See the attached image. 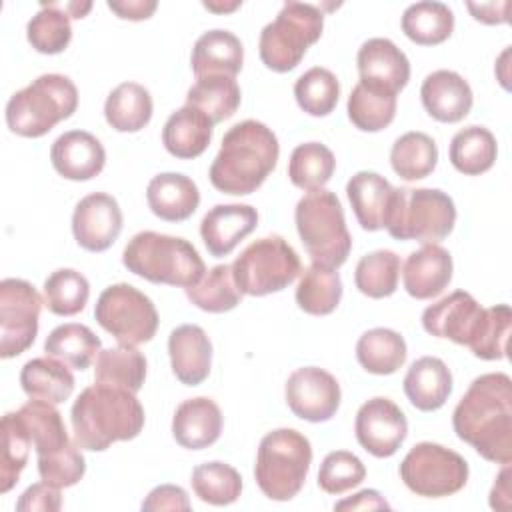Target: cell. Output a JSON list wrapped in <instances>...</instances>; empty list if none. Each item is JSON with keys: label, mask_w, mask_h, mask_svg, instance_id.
Returning <instances> with one entry per match:
<instances>
[{"label": "cell", "mask_w": 512, "mask_h": 512, "mask_svg": "<svg viewBox=\"0 0 512 512\" xmlns=\"http://www.w3.org/2000/svg\"><path fill=\"white\" fill-rule=\"evenodd\" d=\"M452 426L460 440L496 464L512 460V380L504 372L472 380L454 408Z\"/></svg>", "instance_id": "obj_1"}, {"label": "cell", "mask_w": 512, "mask_h": 512, "mask_svg": "<svg viewBox=\"0 0 512 512\" xmlns=\"http://www.w3.org/2000/svg\"><path fill=\"white\" fill-rule=\"evenodd\" d=\"M70 420L76 446L102 452L114 442L132 440L142 432L144 408L134 392L96 382L74 400Z\"/></svg>", "instance_id": "obj_2"}, {"label": "cell", "mask_w": 512, "mask_h": 512, "mask_svg": "<svg viewBox=\"0 0 512 512\" xmlns=\"http://www.w3.org/2000/svg\"><path fill=\"white\" fill-rule=\"evenodd\" d=\"M280 144L276 134L258 120H244L228 128L210 166V182L232 196L252 194L276 168Z\"/></svg>", "instance_id": "obj_3"}, {"label": "cell", "mask_w": 512, "mask_h": 512, "mask_svg": "<svg viewBox=\"0 0 512 512\" xmlns=\"http://www.w3.org/2000/svg\"><path fill=\"white\" fill-rule=\"evenodd\" d=\"M122 264L152 284L180 288L194 286L206 274L204 260L188 240L152 230L138 232L128 240Z\"/></svg>", "instance_id": "obj_4"}, {"label": "cell", "mask_w": 512, "mask_h": 512, "mask_svg": "<svg viewBox=\"0 0 512 512\" xmlns=\"http://www.w3.org/2000/svg\"><path fill=\"white\" fill-rule=\"evenodd\" d=\"M78 108V90L64 74H42L14 92L6 104L8 128L24 138H40Z\"/></svg>", "instance_id": "obj_5"}, {"label": "cell", "mask_w": 512, "mask_h": 512, "mask_svg": "<svg viewBox=\"0 0 512 512\" xmlns=\"http://www.w3.org/2000/svg\"><path fill=\"white\" fill-rule=\"evenodd\" d=\"M298 236L312 258V264L338 270L352 248L344 210L330 190H314L302 196L294 210Z\"/></svg>", "instance_id": "obj_6"}, {"label": "cell", "mask_w": 512, "mask_h": 512, "mask_svg": "<svg viewBox=\"0 0 512 512\" xmlns=\"http://www.w3.org/2000/svg\"><path fill=\"white\" fill-rule=\"evenodd\" d=\"M310 464V440L294 428H278L260 440L254 478L264 496L286 502L302 490Z\"/></svg>", "instance_id": "obj_7"}, {"label": "cell", "mask_w": 512, "mask_h": 512, "mask_svg": "<svg viewBox=\"0 0 512 512\" xmlns=\"http://www.w3.org/2000/svg\"><path fill=\"white\" fill-rule=\"evenodd\" d=\"M456 224L454 200L438 188H394L386 230L396 240L438 244Z\"/></svg>", "instance_id": "obj_8"}, {"label": "cell", "mask_w": 512, "mask_h": 512, "mask_svg": "<svg viewBox=\"0 0 512 512\" xmlns=\"http://www.w3.org/2000/svg\"><path fill=\"white\" fill-rule=\"evenodd\" d=\"M324 12L306 2H284L278 16L260 32V60L272 72H290L322 36Z\"/></svg>", "instance_id": "obj_9"}, {"label": "cell", "mask_w": 512, "mask_h": 512, "mask_svg": "<svg viewBox=\"0 0 512 512\" xmlns=\"http://www.w3.org/2000/svg\"><path fill=\"white\" fill-rule=\"evenodd\" d=\"M298 252L278 234L250 242L232 264L236 286L248 296L284 290L300 274Z\"/></svg>", "instance_id": "obj_10"}, {"label": "cell", "mask_w": 512, "mask_h": 512, "mask_svg": "<svg viewBox=\"0 0 512 512\" xmlns=\"http://www.w3.org/2000/svg\"><path fill=\"white\" fill-rule=\"evenodd\" d=\"M96 322L114 336L120 346H138L158 330L154 302L132 284L118 282L102 290L94 308Z\"/></svg>", "instance_id": "obj_11"}, {"label": "cell", "mask_w": 512, "mask_h": 512, "mask_svg": "<svg viewBox=\"0 0 512 512\" xmlns=\"http://www.w3.org/2000/svg\"><path fill=\"white\" fill-rule=\"evenodd\" d=\"M468 462L454 450L418 442L400 462V478L410 492L424 498H442L460 492L468 482Z\"/></svg>", "instance_id": "obj_12"}, {"label": "cell", "mask_w": 512, "mask_h": 512, "mask_svg": "<svg viewBox=\"0 0 512 512\" xmlns=\"http://www.w3.org/2000/svg\"><path fill=\"white\" fill-rule=\"evenodd\" d=\"M42 298L38 290L20 278L0 282V356L14 358L26 352L38 334Z\"/></svg>", "instance_id": "obj_13"}, {"label": "cell", "mask_w": 512, "mask_h": 512, "mask_svg": "<svg viewBox=\"0 0 512 512\" xmlns=\"http://www.w3.org/2000/svg\"><path fill=\"white\" fill-rule=\"evenodd\" d=\"M284 396L294 416L308 422H326L336 414L342 392L330 372L318 366H304L288 376Z\"/></svg>", "instance_id": "obj_14"}, {"label": "cell", "mask_w": 512, "mask_h": 512, "mask_svg": "<svg viewBox=\"0 0 512 512\" xmlns=\"http://www.w3.org/2000/svg\"><path fill=\"white\" fill-rule=\"evenodd\" d=\"M354 432L358 444L376 458H388L398 452L408 436V420L390 398L376 396L356 412Z\"/></svg>", "instance_id": "obj_15"}, {"label": "cell", "mask_w": 512, "mask_h": 512, "mask_svg": "<svg viewBox=\"0 0 512 512\" xmlns=\"http://www.w3.org/2000/svg\"><path fill=\"white\" fill-rule=\"evenodd\" d=\"M122 232V210L114 196L94 192L84 196L72 214V234L88 252L108 250Z\"/></svg>", "instance_id": "obj_16"}, {"label": "cell", "mask_w": 512, "mask_h": 512, "mask_svg": "<svg viewBox=\"0 0 512 512\" xmlns=\"http://www.w3.org/2000/svg\"><path fill=\"white\" fill-rule=\"evenodd\" d=\"M482 314L484 308L472 294L456 290L422 312V326L436 338H448L460 346H468Z\"/></svg>", "instance_id": "obj_17"}, {"label": "cell", "mask_w": 512, "mask_h": 512, "mask_svg": "<svg viewBox=\"0 0 512 512\" xmlns=\"http://www.w3.org/2000/svg\"><path fill=\"white\" fill-rule=\"evenodd\" d=\"M360 82L390 94H398L410 80L406 54L388 38L366 40L356 56Z\"/></svg>", "instance_id": "obj_18"}, {"label": "cell", "mask_w": 512, "mask_h": 512, "mask_svg": "<svg viewBox=\"0 0 512 512\" xmlns=\"http://www.w3.org/2000/svg\"><path fill=\"white\" fill-rule=\"evenodd\" d=\"M50 160L54 170L66 180L84 182L102 172L106 150L94 134L86 130H68L54 140Z\"/></svg>", "instance_id": "obj_19"}, {"label": "cell", "mask_w": 512, "mask_h": 512, "mask_svg": "<svg viewBox=\"0 0 512 512\" xmlns=\"http://www.w3.org/2000/svg\"><path fill=\"white\" fill-rule=\"evenodd\" d=\"M258 224V212L250 204H216L200 222V236L216 258L228 256Z\"/></svg>", "instance_id": "obj_20"}, {"label": "cell", "mask_w": 512, "mask_h": 512, "mask_svg": "<svg viewBox=\"0 0 512 512\" xmlns=\"http://www.w3.org/2000/svg\"><path fill=\"white\" fill-rule=\"evenodd\" d=\"M452 256L440 244H424L412 252L402 266L404 290L416 300H430L442 294L452 280Z\"/></svg>", "instance_id": "obj_21"}, {"label": "cell", "mask_w": 512, "mask_h": 512, "mask_svg": "<svg viewBox=\"0 0 512 512\" xmlns=\"http://www.w3.org/2000/svg\"><path fill=\"white\" fill-rule=\"evenodd\" d=\"M424 110L438 122L456 124L472 108L474 96L470 84L454 70H434L420 86Z\"/></svg>", "instance_id": "obj_22"}, {"label": "cell", "mask_w": 512, "mask_h": 512, "mask_svg": "<svg viewBox=\"0 0 512 512\" xmlns=\"http://www.w3.org/2000/svg\"><path fill=\"white\" fill-rule=\"evenodd\" d=\"M168 354L174 376L186 386L202 384L212 366V342L204 328L182 324L168 336Z\"/></svg>", "instance_id": "obj_23"}, {"label": "cell", "mask_w": 512, "mask_h": 512, "mask_svg": "<svg viewBox=\"0 0 512 512\" xmlns=\"http://www.w3.org/2000/svg\"><path fill=\"white\" fill-rule=\"evenodd\" d=\"M222 422V412L212 398H188L174 412L172 436L182 448L202 450L220 438Z\"/></svg>", "instance_id": "obj_24"}, {"label": "cell", "mask_w": 512, "mask_h": 512, "mask_svg": "<svg viewBox=\"0 0 512 512\" xmlns=\"http://www.w3.org/2000/svg\"><path fill=\"white\" fill-rule=\"evenodd\" d=\"M146 202L160 220L182 222L196 212L200 192L192 178L180 172H162L148 182Z\"/></svg>", "instance_id": "obj_25"}, {"label": "cell", "mask_w": 512, "mask_h": 512, "mask_svg": "<svg viewBox=\"0 0 512 512\" xmlns=\"http://www.w3.org/2000/svg\"><path fill=\"white\" fill-rule=\"evenodd\" d=\"M402 384L414 408L434 412L442 408L452 394V372L440 358L422 356L410 364Z\"/></svg>", "instance_id": "obj_26"}, {"label": "cell", "mask_w": 512, "mask_h": 512, "mask_svg": "<svg viewBox=\"0 0 512 512\" xmlns=\"http://www.w3.org/2000/svg\"><path fill=\"white\" fill-rule=\"evenodd\" d=\"M346 194L364 230L376 232L386 226L394 186L384 176L370 170L356 172L346 184Z\"/></svg>", "instance_id": "obj_27"}, {"label": "cell", "mask_w": 512, "mask_h": 512, "mask_svg": "<svg viewBox=\"0 0 512 512\" xmlns=\"http://www.w3.org/2000/svg\"><path fill=\"white\" fill-rule=\"evenodd\" d=\"M214 122L194 106H182L172 112L162 128L164 148L180 160L200 156L212 140Z\"/></svg>", "instance_id": "obj_28"}, {"label": "cell", "mask_w": 512, "mask_h": 512, "mask_svg": "<svg viewBox=\"0 0 512 512\" xmlns=\"http://www.w3.org/2000/svg\"><path fill=\"white\" fill-rule=\"evenodd\" d=\"M244 46L240 38L228 30H208L204 32L192 48L190 64L196 78L210 74L236 76L242 70Z\"/></svg>", "instance_id": "obj_29"}, {"label": "cell", "mask_w": 512, "mask_h": 512, "mask_svg": "<svg viewBox=\"0 0 512 512\" xmlns=\"http://www.w3.org/2000/svg\"><path fill=\"white\" fill-rule=\"evenodd\" d=\"M20 386L34 400L62 404L74 392V376L64 362L52 356H42L32 358L22 366Z\"/></svg>", "instance_id": "obj_30"}, {"label": "cell", "mask_w": 512, "mask_h": 512, "mask_svg": "<svg viewBox=\"0 0 512 512\" xmlns=\"http://www.w3.org/2000/svg\"><path fill=\"white\" fill-rule=\"evenodd\" d=\"M152 96L138 82L118 84L106 98L104 116L116 132H138L152 118Z\"/></svg>", "instance_id": "obj_31"}, {"label": "cell", "mask_w": 512, "mask_h": 512, "mask_svg": "<svg viewBox=\"0 0 512 512\" xmlns=\"http://www.w3.org/2000/svg\"><path fill=\"white\" fill-rule=\"evenodd\" d=\"M448 156L458 172L466 176H478L494 166L498 144L488 128L466 126L454 134Z\"/></svg>", "instance_id": "obj_32"}, {"label": "cell", "mask_w": 512, "mask_h": 512, "mask_svg": "<svg viewBox=\"0 0 512 512\" xmlns=\"http://www.w3.org/2000/svg\"><path fill=\"white\" fill-rule=\"evenodd\" d=\"M406 342L390 328L366 330L356 342V358L360 366L378 376L394 374L406 362Z\"/></svg>", "instance_id": "obj_33"}, {"label": "cell", "mask_w": 512, "mask_h": 512, "mask_svg": "<svg viewBox=\"0 0 512 512\" xmlns=\"http://www.w3.org/2000/svg\"><path fill=\"white\" fill-rule=\"evenodd\" d=\"M240 86L232 76L210 74L196 78L186 94V104L202 110L214 124L228 120L240 106Z\"/></svg>", "instance_id": "obj_34"}, {"label": "cell", "mask_w": 512, "mask_h": 512, "mask_svg": "<svg viewBox=\"0 0 512 512\" xmlns=\"http://www.w3.org/2000/svg\"><path fill=\"white\" fill-rule=\"evenodd\" d=\"M100 346V338L88 326L68 322L56 326L48 334L44 342V352L46 356H52L74 370H86L98 356Z\"/></svg>", "instance_id": "obj_35"}, {"label": "cell", "mask_w": 512, "mask_h": 512, "mask_svg": "<svg viewBox=\"0 0 512 512\" xmlns=\"http://www.w3.org/2000/svg\"><path fill=\"white\" fill-rule=\"evenodd\" d=\"M18 416L30 434L36 456L56 452L70 444L66 424L62 414L56 410V404L30 398L18 410Z\"/></svg>", "instance_id": "obj_36"}, {"label": "cell", "mask_w": 512, "mask_h": 512, "mask_svg": "<svg viewBox=\"0 0 512 512\" xmlns=\"http://www.w3.org/2000/svg\"><path fill=\"white\" fill-rule=\"evenodd\" d=\"M454 12L444 2H416L402 14V32L420 46H436L450 38Z\"/></svg>", "instance_id": "obj_37"}, {"label": "cell", "mask_w": 512, "mask_h": 512, "mask_svg": "<svg viewBox=\"0 0 512 512\" xmlns=\"http://www.w3.org/2000/svg\"><path fill=\"white\" fill-rule=\"evenodd\" d=\"M94 380L138 392L146 380V358L136 346L100 350L94 366Z\"/></svg>", "instance_id": "obj_38"}, {"label": "cell", "mask_w": 512, "mask_h": 512, "mask_svg": "<svg viewBox=\"0 0 512 512\" xmlns=\"http://www.w3.org/2000/svg\"><path fill=\"white\" fill-rule=\"evenodd\" d=\"M342 298L340 274L318 264L308 266L296 286V304L312 316H326L336 310Z\"/></svg>", "instance_id": "obj_39"}, {"label": "cell", "mask_w": 512, "mask_h": 512, "mask_svg": "<svg viewBox=\"0 0 512 512\" xmlns=\"http://www.w3.org/2000/svg\"><path fill=\"white\" fill-rule=\"evenodd\" d=\"M188 300L210 314H222L236 308L242 300V292L236 286L230 264H218L210 268L194 286L184 288Z\"/></svg>", "instance_id": "obj_40"}, {"label": "cell", "mask_w": 512, "mask_h": 512, "mask_svg": "<svg viewBox=\"0 0 512 512\" xmlns=\"http://www.w3.org/2000/svg\"><path fill=\"white\" fill-rule=\"evenodd\" d=\"M348 118L362 132H380L396 116V94L358 82L348 96Z\"/></svg>", "instance_id": "obj_41"}, {"label": "cell", "mask_w": 512, "mask_h": 512, "mask_svg": "<svg viewBox=\"0 0 512 512\" xmlns=\"http://www.w3.org/2000/svg\"><path fill=\"white\" fill-rule=\"evenodd\" d=\"M438 162V146L424 132H406L392 144V170L404 180H422L434 172Z\"/></svg>", "instance_id": "obj_42"}, {"label": "cell", "mask_w": 512, "mask_h": 512, "mask_svg": "<svg viewBox=\"0 0 512 512\" xmlns=\"http://www.w3.org/2000/svg\"><path fill=\"white\" fill-rule=\"evenodd\" d=\"M334 168L336 158L328 146L320 142H304L290 154L288 178L296 188L314 192L330 182Z\"/></svg>", "instance_id": "obj_43"}, {"label": "cell", "mask_w": 512, "mask_h": 512, "mask_svg": "<svg viewBox=\"0 0 512 512\" xmlns=\"http://www.w3.org/2000/svg\"><path fill=\"white\" fill-rule=\"evenodd\" d=\"M30 46L40 54H60L72 40L70 14L60 2H42L40 10L26 26Z\"/></svg>", "instance_id": "obj_44"}, {"label": "cell", "mask_w": 512, "mask_h": 512, "mask_svg": "<svg viewBox=\"0 0 512 512\" xmlns=\"http://www.w3.org/2000/svg\"><path fill=\"white\" fill-rule=\"evenodd\" d=\"M192 490L194 494L212 506L234 504L242 494L240 472L226 462H204L192 470Z\"/></svg>", "instance_id": "obj_45"}, {"label": "cell", "mask_w": 512, "mask_h": 512, "mask_svg": "<svg viewBox=\"0 0 512 512\" xmlns=\"http://www.w3.org/2000/svg\"><path fill=\"white\" fill-rule=\"evenodd\" d=\"M400 258L392 250H374L364 254L354 272L356 288L370 298L392 296L398 288Z\"/></svg>", "instance_id": "obj_46"}, {"label": "cell", "mask_w": 512, "mask_h": 512, "mask_svg": "<svg viewBox=\"0 0 512 512\" xmlns=\"http://www.w3.org/2000/svg\"><path fill=\"white\" fill-rule=\"evenodd\" d=\"M90 298V284L74 268H58L44 280V302L56 316H74L84 310Z\"/></svg>", "instance_id": "obj_47"}, {"label": "cell", "mask_w": 512, "mask_h": 512, "mask_svg": "<svg viewBox=\"0 0 512 512\" xmlns=\"http://www.w3.org/2000/svg\"><path fill=\"white\" fill-rule=\"evenodd\" d=\"M30 434L22 424L18 412H8L2 418V462H0V492H10L28 462Z\"/></svg>", "instance_id": "obj_48"}, {"label": "cell", "mask_w": 512, "mask_h": 512, "mask_svg": "<svg viewBox=\"0 0 512 512\" xmlns=\"http://www.w3.org/2000/svg\"><path fill=\"white\" fill-rule=\"evenodd\" d=\"M512 328V312L508 304L484 308L478 328L468 344L472 354L482 360H502L508 356V338Z\"/></svg>", "instance_id": "obj_49"}, {"label": "cell", "mask_w": 512, "mask_h": 512, "mask_svg": "<svg viewBox=\"0 0 512 512\" xmlns=\"http://www.w3.org/2000/svg\"><path fill=\"white\" fill-rule=\"evenodd\" d=\"M298 106L310 116H328L340 98L338 78L322 66L306 70L294 84Z\"/></svg>", "instance_id": "obj_50"}, {"label": "cell", "mask_w": 512, "mask_h": 512, "mask_svg": "<svg viewBox=\"0 0 512 512\" xmlns=\"http://www.w3.org/2000/svg\"><path fill=\"white\" fill-rule=\"evenodd\" d=\"M366 478V468L362 460L348 450L330 452L318 470V486L326 494H344L356 488Z\"/></svg>", "instance_id": "obj_51"}, {"label": "cell", "mask_w": 512, "mask_h": 512, "mask_svg": "<svg viewBox=\"0 0 512 512\" xmlns=\"http://www.w3.org/2000/svg\"><path fill=\"white\" fill-rule=\"evenodd\" d=\"M80 450L82 448L76 446V442H70L56 452L38 456L40 478L56 488H68L80 482L86 472V460Z\"/></svg>", "instance_id": "obj_52"}, {"label": "cell", "mask_w": 512, "mask_h": 512, "mask_svg": "<svg viewBox=\"0 0 512 512\" xmlns=\"http://www.w3.org/2000/svg\"><path fill=\"white\" fill-rule=\"evenodd\" d=\"M60 508H62L60 488L44 480L28 486L16 502L18 512H58Z\"/></svg>", "instance_id": "obj_53"}, {"label": "cell", "mask_w": 512, "mask_h": 512, "mask_svg": "<svg viewBox=\"0 0 512 512\" xmlns=\"http://www.w3.org/2000/svg\"><path fill=\"white\" fill-rule=\"evenodd\" d=\"M142 510H190V500L184 488L162 484L150 490L142 502Z\"/></svg>", "instance_id": "obj_54"}, {"label": "cell", "mask_w": 512, "mask_h": 512, "mask_svg": "<svg viewBox=\"0 0 512 512\" xmlns=\"http://www.w3.org/2000/svg\"><path fill=\"white\" fill-rule=\"evenodd\" d=\"M388 508H390V504L384 500V496H380L378 490H368V488L334 504V510H338V512H342V510H388Z\"/></svg>", "instance_id": "obj_55"}, {"label": "cell", "mask_w": 512, "mask_h": 512, "mask_svg": "<svg viewBox=\"0 0 512 512\" xmlns=\"http://www.w3.org/2000/svg\"><path fill=\"white\" fill-rule=\"evenodd\" d=\"M118 18L124 20H146L154 14L158 8V2L154 0H124V2H108L106 4Z\"/></svg>", "instance_id": "obj_56"}, {"label": "cell", "mask_w": 512, "mask_h": 512, "mask_svg": "<svg viewBox=\"0 0 512 512\" xmlns=\"http://www.w3.org/2000/svg\"><path fill=\"white\" fill-rule=\"evenodd\" d=\"M474 20L482 24H506L508 22V2H486V4H466Z\"/></svg>", "instance_id": "obj_57"}, {"label": "cell", "mask_w": 512, "mask_h": 512, "mask_svg": "<svg viewBox=\"0 0 512 512\" xmlns=\"http://www.w3.org/2000/svg\"><path fill=\"white\" fill-rule=\"evenodd\" d=\"M510 496V464H504L490 490V506L494 510H510Z\"/></svg>", "instance_id": "obj_58"}, {"label": "cell", "mask_w": 512, "mask_h": 512, "mask_svg": "<svg viewBox=\"0 0 512 512\" xmlns=\"http://www.w3.org/2000/svg\"><path fill=\"white\" fill-rule=\"evenodd\" d=\"M62 8L70 14V18H84L90 12L92 4L90 2H84V4H80V2H64Z\"/></svg>", "instance_id": "obj_59"}, {"label": "cell", "mask_w": 512, "mask_h": 512, "mask_svg": "<svg viewBox=\"0 0 512 512\" xmlns=\"http://www.w3.org/2000/svg\"><path fill=\"white\" fill-rule=\"evenodd\" d=\"M242 2H230V4H216V2H204V8L212 10V12H232L236 8H240Z\"/></svg>", "instance_id": "obj_60"}]
</instances>
